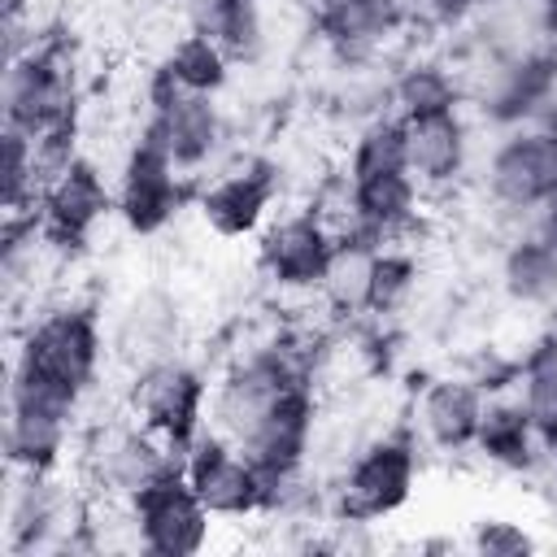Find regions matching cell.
Returning a JSON list of instances; mask_svg holds the SVG:
<instances>
[{"label": "cell", "instance_id": "6da1fadb", "mask_svg": "<svg viewBox=\"0 0 557 557\" xmlns=\"http://www.w3.org/2000/svg\"><path fill=\"white\" fill-rule=\"evenodd\" d=\"M113 366L100 296H61L35 309L9 339V374H35L96 400Z\"/></svg>", "mask_w": 557, "mask_h": 557}, {"label": "cell", "instance_id": "7a4b0ae2", "mask_svg": "<svg viewBox=\"0 0 557 557\" xmlns=\"http://www.w3.org/2000/svg\"><path fill=\"white\" fill-rule=\"evenodd\" d=\"M426 448L409 431V422L370 435L331 479H326V518L352 527H379L396 518L422 483Z\"/></svg>", "mask_w": 557, "mask_h": 557}, {"label": "cell", "instance_id": "3957f363", "mask_svg": "<svg viewBox=\"0 0 557 557\" xmlns=\"http://www.w3.org/2000/svg\"><path fill=\"white\" fill-rule=\"evenodd\" d=\"M74 466L83 470L91 492L135 500L139 492H148L161 479H170L174 470H183V457L174 444H165L139 418H131L122 405H104V413H87V422L78 431Z\"/></svg>", "mask_w": 557, "mask_h": 557}, {"label": "cell", "instance_id": "277c9868", "mask_svg": "<svg viewBox=\"0 0 557 557\" xmlns=\"http://www.w3.org/2000/svg\"><path fill=\"white\" fill-rule=\"evenodd\" d=\"M87 413H91V400L83 392L35 379V374H9L4 461L13 470H30V474L70 466Z\"/></svg>", "mask_w": 557, "mask_h": 557}, {"label": "cell", "instance_id": "5b68a950", "mask_svg": "<svg viewBox=\"0 0 557 557\" xmlns=\"http://www.w3.org/2000/svg\"><path fill=\"white\" fill-rule=\"evenodd\" d=\"M139 135L161 144L174 157V165L183 174H191L196 183L239 152V135H235L226 96L183 91L161 70L152 74V96H148V113H144Z\"/></svg>", "mask_w": 557, "mask_h": 557}, {"label": "cell", "instance_id": "8992f818", "mask_svg": "<svg viewBox=\"0 0 557 557\" xmlns=\"http://www.w3.org/2000/svg\"><path fill=\"white\" fill-rule=\"evenodd\" d=\"M287 205V170L274 148H239L196 183L191 213L213 239H257Z\"/></svg>", "mask_w": 557, "mask_h": 557}, {"label": "cell", "instance_id": "52a82bcc", "mask_svg": "<svg viewBox=\"0 0 557 557\" xmlns=\"http://www.w3.org/2000/svg\"><path fill=\"white\" fill-rule=\"evenodd\" d=\"M209 387H213V370L191 352H174L126 370L117 400L131 418H139L183 457L191 440L209 426Z\"/></svg>", "mask_w": 557, "mask_h": 557}, {"label": "cell", "instance_id": "ba28073f", "mask_svg": "<svg viewBox=\"0 0 557 557\" xmlns=\"http://www.w3.org/2000/svg\"><path fill=\"white\" fill-rule=\"evenodd\" d=\"M474 187L496 205L509 231L531 226L535 209L557 187V131L548 122L496 131L487 152H479Z\"/></svg>", "mask_w": 557, "mask_h": 557}, {"label": "cell", "instance_id": "9c48e42d", "mask_svg": "<svg viewBox=\"0 0 557 557\" xmlns=\"http://www.w3.org/2000/svg\"><path fill=\"white\" fill-rule=\"evenodd\" d=\"M191 200H196V178L183 174L161 144L135 135V144L126 148L113 174V222L131 239H157L178 226Z\"/></svg>", "mask_w": 557, "mask_h": 557}, {"label": "cell", "instance_id": "30bf717a", "mask_svg": "<svg viewBox=\"0 0 557 557\" xmlns=\"http://www.w3.org/2000/svg\"><path fill=\"white\" fill-rule=\"evenodd\" d=\"M252 244H257L252 274L261 278L270 300H283V296L318 292L339 239L309 213V205H283Z\"/></svg>", "mask_w": 557, "mask_h": 557}, {"label": "cell", "instance_id": "8fae6325", "mask_svg": "<svg viewBox=\"0 0 557 557\" xmlns=\"http://www.w3.org/2000/svg\"><path fill=\"white\" fill-rule=\"evenodd\" d=\"M483 409H487V396L457 366H435V370L409 379L405 422L418 435V444L426 448V457L466 461Z\"/></svg>", "mask_w": 557, "mask_h": 557}, {"label": "cell", "instance_id": "7c38bea8", "mask_svg": "<svg viewBox=\"0 0 557 557\" xmlns=\"http://www.w3.org/2000/svg\"><path fill=\"white\" fill-rule=\"evenodd\" d=\"M405 122V170L426 187L431 200H444L474 183L479 170V122L470 109L400 117Z\"/></svg>", "mask_w": 557, "mask_h": 557}, {"label": "cell", "instance_id": "4fadbf2b", "mask_svg": "<svg viewBox=\"0 0 557 557\" xmlns=\"http://www.w3.org/2000/svg\"><path fill=\"white\" fill-rule=\"evenodd\" d=\"M109 218H113V174L87 152H78L48 183L39 200V226L70 257H87V248L96 244V231Z\"/></svg>", "mask_w": 557, "mask_h": 557}, {"label": "cell", "instance_id": "5bb4252c", "mask_svg": "<svg viewBox=\"0 0 557 557\" xmlns=\"http://www.w3.org/2000/svg\"><path fill=\"white\" fill-rule=\"evenodd\" d=\"M131 518H135V544L148 557H196L209 548L218 522L183 470L139 492L131 500Z\"/></svg>", "mask_w": 557, "mask_h": 557}, {"label": "cell", "instance_id": "9a60e30c", "mask_svg": "<svg viewBox=\"0 0 557 557\" xmlns=\"http://www.w3.org/2000/svg\"><path fill=\"white\" fill-rule=\"evenodd\" d=\"M183 474L218 522H261V474L226 435L205 426L183 453Z\"/></svg>", "mask_w": 557, "mask_h": 557}, {"label": "cell", "instance_id": "2e32d148", "mask_svg": "<svg viewBox=\"0 0 557 557\" xmlns=\"http://www.w3.org/2000/svg\"><path fill=\"white\" fill-rule=\"evenodd\" d=\"M104 318H109L113 366H122V370L148 366L157 357L187 352L183 348V309H178L174 292H165L157 283L135 287L117 305V313H104Z\"/></svg>", "mask_w": 557, "mask_h": 557}, {"label": "cell", "instance_id": "e0dca14e", "mask_svg": "<svg viewBox=\"0 0 557 557\" xmlns=\"http://www.w3.org/2000/svg\"><path fill=\"white\" fill-rule=\"evenodd\" d=\"M318 39L344 65H396L409 48L387 0H318Z\"/></svg>", "mask_w": 557, "mask_h": 557}, {"label": "cell", "instance_id": "ac0fdd59", "mask_svg": "<svg viewBox=\"0 0 557 557\" xmlns=\"http://www.w3.org/2000/svg\"><path fill=\"white\" fill-rule=\"evenodd\" d=\"M387 104L396 117H431V113H453L466 109V78L453 65V57L435 39H409V48L396 57L392 78H387Z\"/></svg>", "mask_w": 557, "mask_h": 557}, {"label": "cell", "instance_id": "d6986e66", "mask_svg": "<svg viewBox=\"0 0 557 557\" xmlns=\"http://www.w3.org/2000/svg\"><path fill=\"white\" fill-rule=\"evenodd\" d=\"M474 466L505 474V479H535L544 466V435L535 426V418L527 413V405L518 400V392L505 396H487V409L479 418L470 457Z\"/></svg>", "mask_w": 557, "mask_h": 557}, {"label": "cell", "instance_id": "ffe728a7", "mask_svg": "<svg viewBox=\"0 0 557 557\" xmlns=\"http://www.w3.org/2000/svg\"><path fill=\"white\" fill-rule=\"evenodd\" d=\"M492 278H496V296L513 309H535V313L557 309V248L535 226H518L513 235L500 239Z\"/></svg>", "mask_w": 557, "mask_h": 557}, {"label": "cell", "instance_id": "44dd1931", "mask_svg": "<svg viewBox=\"0 0 557 557\" xmlns=\"http://www.w3.org/2000/svg\"><path fill=\"white\" fill-rule=\"evenodd\" d=\"M157 70H161L174 87L200 91V96H226L231 83H235V74H239V65L222 52V44H213V39H205V35H196V30H183V35L174 39V48L157 61Z\"/></svg>", "mask_w": 557, "mask_h": 557}, {"label": "cell", "instance_id": "7402d4cb", "mask_svg": "<svg viewBox=\"0 0 557 557\" xmlns=\"http://www.w3.org/2000/svg\"><path fill=\"white\" fill-rule=\"evenodd\" d=\"M379 248H383V244H370V239H339V244H335L331 265H326L322 283H318V296L331 305L335 318H344V322L366 318Z\"/></svg>", "mask_w": 557, "mask_h": 557}, {"label": "cell", "instance_id": "603a6c76", "mask_svg": "<svg viewBox=\"0 0 557 557\" xmlns=\"http://www.w3.org/2000/svg\"><path fill=\"white\" fill-rule=\"evenodd\" d=\"M339 170L352 178L405 170V122L396 113H379V117L357 122L339 139Z\"/></svg>", "mask_w": 557, "mask_h": 557}, {"label": "cell", "instance_id": "cb8c5ba5", "mask_svg": "<svg viewBox=\"0 0 557 557\" xmlns=\"http://www.w3.org/2000/svg\"><path fill=\"white\" fill-rule=\"evenodd\" d=\"M466 548L479 557H527L540 548V535L513 518H479L466 531Z\"/></svg>", "mask_w": 557, "mask_h": 557}, {"label": "cell", "instance_id": "d4e9b609", "mask_svg": "<svg viewBox=\"0 0 557 557\" xmlns=\"http://www.w3.org/2000/svg\"><path fill=\"white\" fill-rule=\"evenodd\" d=\"M396 26L409 35V39H435L440 35V22H435V0H387Z\"/></svg>", "mask_w": 557, "mask_h": 557}, {"label": "cell", "instance_id": "484cf974", "mask_svg": "<svg viewBox=\"0 0 557 557\" xmlns=\"http://www.w3.org/2000/svg\"><path fill=\"white\" fill-rule=\"evenodd\" d=\"M479 9H483V0H435V22H440V35H453V30L470 26Z\"/></svg>", "mask_w": 557, "mask_h": 557}, {"label": "cell", "instance_id": "4316f807", "mask_svg": "<svg viewBox=\"0 0 557 557\" xmlns=\"http://www.w3.org/2000/svg\"><path fill=\"white\" fill-rule=\"evenodd\" d=\"M531 226H535V231H540V235H544V239H548V244L557 248V187H553V191L544 196V205L535 209Z\"/></svg>", "mask_w": 557, "mask_h": 557}, {"label": "cell", "instance_id": "83f0119b", "mask_svg": "<svg viewBox=\"0 0 557 557\" xmlns=\"http://www.w3.org/2000/svg\"><path fill=\"white\" fill-rule=\"evenodd\" d=\"M540 9V30H544V44L557 48V0H535Z\"/></svg>", "mask_w": 557, "mask_h": 557}, {"label": "cell", "instance_id": "f1b7e54d", "mask_svg": "<svg viewBox=\"0 0 557 557\" xmlns=\"http://www.w3.org/2000/svg\"><path fill=\"white\" fill-rule=\"evenodd\" d=\"M544 461L553 466V474H557V422L544 431Z\"/></svg>", "mask_w": 557, "mask_h": 557}]
</instances>
